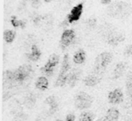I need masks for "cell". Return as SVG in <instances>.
I'll use <instances>...</instances> for the list:
<instances>
[{
    "mask_svg": "<svg viewBox=\"0 0 132 121\" xmlns=\"http://www.w3.org/2000/svg\"><path fill=\"white\" fill-rule=\"evenodd\" d=\"M132 7L128 3L120 2L117 1L115 3H112L107 8V13L113 17H124L128 16L131 14Z\"/></svg>",
    "mask_w": 132,
    "mask_h": 121,
    "instance_id": "cell-1",
    "label": "cell"
},
{
    "mask_svg": "<svg viewBox=\"0 0 132 121\" xmlns=\"http://www.w3.org/2000/svg\"><path fill=\"white\" fill-rule=\"evenodd\" d=\"M70 72V58H69L68 53H65L63 55V59H62V64H61V69L58 73V77H57L56 81H55V87H63L67 83Z\"/></svg>",
    "mask_w": 132,
    "mask_h": 121,
    "instance_id": "cell-2",
    "label": "cell"
},
{
    "mask_svg": "<svg viewBox=\"0 0 132 121\" xmlns=\"http://www.w3.org/2000/svg\"><path fill=\"white\" fill-rule=\"evenodd\" d=\"M112 60V54L110 51H103L100 53L95 59L93 65V72L95 73L102 74L105 72L107 66L111 63Z\"/></svg>",
    "mask_w": 132,
    "mask_h": 121,
    "instance_id": "cell-3",
    "label": "cell"
},
{
    "mask_svg": "<svg viewBox=\"0 0 132 121\" xmlns=\"http://www.w3.org/2000/svg\"><path fill=\"white\" fill-rule=\"evenodd\" d=\"M14 72V81L15 84H22L33 74V68L29 64H24L15 69Z\"/></svg>",
    "mask_w": 132,
    "mask_h": 121,
    "instance_id": "cell-4",
    "label": "cell"
},
{
    "mask_svg": "<svg viewBox=\"0 0 132 121\" xmlns=\"http://www.w3.org/2000/svg\"><path fill=\"white\" fill-rule=\"evenodd\" d=\"M93 103V98L84 91H81L76 95L74 99V105L77 109L85 110L92 107Z\"/></svg>",
    "mask_w": 132,
    "mask_h": 121,
    "instance_id": "cell-5",
    "label": "cell"
},
{
    "mask_svg": "<svg viewBox=\"0 0 132 121\" xmlns=\"http://www.w3.org/2000/svg\"><path fill=\"white\" fill-rule=\"evenodd\" d=\"M60 58L57 54L53 53L49 56L46 63L41 68V72L45 75V77H52L54 73L55 67L59 64Z\"/></svg>",
    "mask_w": 132,
    "mask_h": 121,
    "instance_id": "cell-6",
    "label": "cell"
},
{
    "mask_svg": "<svg viewBox=\"0 0 132 121\" xmlns=\"http://www.w3.org/2000/svg\"><path fill=\"white\" fill-rule=\"evenodd\" d=\"M76 39V33L75 31L72 29H64L61 35L59 45L62 50H65L69 47Z\"/></svg>",
    "mask_w": 132,
    "mask_h": 121,
    "instance_id": "cell-7",
    "label": "cell"
},
{
    "mask_svg": "<svg viewBox=\"0 0 132 121\" xmlns=\"http://www.w3.org/2000/svg\"><path fill=\"white\" fill-rule=\"evenodd\" d=\"M82 12H83V2L79 3L76 6H74L71 9L70 13L67 15V17H66L69 24L78 22L80 20V18H81V15H82Z\"/></svg>",
    "mask_w": 132,
    "mask_h": 121,
    "instance_id": "cell-8",
    "label": "cell"
},
{
    "mask_svg": "<svg viewBox=\"0 0 132 121\" xmlns=\"http://www.w3.org/2000/svg\"><path fill=\"white\" fill-rule=\"evenodd\" d=\"M123 99H124V95L120 89H115V90L110 91L108 94V100L112 105L119 104L122 102Z\"/></svg>",
    "mask_w": 132,
    "mask_h": 121,
    "instance_id": "cell-9",
    "label": "cell"
},
{
    "mask_svg": "<svg viewBox=\"0 0 132 121\" xmlns=\"http://www.w3.org/2000/svg\"><path fill=\"white\" fill-rule=\"evenodd\" d=\"M101 79H102V74L93 72V73L90 74V75L86 76V77L84 78L83 83H84V85L87 87H94L101 82Z\"/></svg>",
    "mask_w": 132,
    "mask_h": 121,
    "instance_id": "cell-10",
    "label": "cell"
},
{
    "mask_svg": "<svg viewBox=\"0 0 132 121\" xmlns=\"http://www.w3.org/2000/svg\"><path fill=\"white\" fill-rule=\"evenodd\" d=\"M125 40V35L113 31L107 36V42L111 46H117Z\"/></svg>",
    "mask_w": 132,
    "mask_h": 121,
    "instance_id": "cell-11",
    "label": "cell"
},
{
    "mask_svg": "<svg viewBox=\"0 0 132 121\" xmlns=\"http://www.w3.org/2000/svg\"><path fill=\"white\" fill-rule=\"evenodd\" d=\"M81 73H82V71L80 70V69L74 68L72 70H71L68 77V81H67V84L70 87H72V88L75 87V85L77 84L80 78H81Z\"/></svg>",
    "mask_w": 132,
    "mask_h": 121,
    "instance_id": "cell-12",
    "label": "cell"
},
{
    "mask_svg": "<svg viewBox=\"0 0 132 121\" xmlns=\"http://www.w3.org/2000/svg\"><path fill=\"white\" fill-rule=\"evenodd\" d=\"M41 55H42V53H41L38 45L36 44H33L31 46V53H26V56L27 60H31V62H37L41 58Z\"/></svg>",
    "mask_w": 132,
    "mask_h": 121,
    "instance_id": "cell-13",
    "label": "cell"
},
{
    "mask_svg": "<svg viewBox=\"0 0 132 121\" xmlns=\"http://www.w3.org/2000/svg\"><path fill=\"white\" fill-rule=\"evenodd\" d=\"M127 64L126 63H123V62H119L116 64V67L114 69L113 72H112L111 79L112 80H118L121 77V76L124 74L125 71H126Z\"/></svg>",
    "mask_w": 132,
    "mask_h": 121,
    "instance_id": "cell-14",
    "label": "cell"
},
{
    "mask_svg": "<svg viewBox=\"0 0 132 121\" xmlns=\"http://www.w3.org/2000/svg\"><path fill=\"white\" fill-rule=\"evenodd\" d=\"M72 60L75 64L81 65L82 63H84V62L86 60V53L83 49L80 48L76 51V53H74L73 57H72Z\"/></svg>",
    "mask_w": 132,
    "mask_h": 121,
    "instance_id": "cell-15",
    "label": "cell"
},
{
    "mask_svg": "<svg viewBox=\"0 0 132 121\" xmlns=\"http://www.w3.org/2000/svg\"><path fill=\"white\" fill-rule=\"evenodd\" d=\"M35 86L37 90H41V91H44L48 89L49 87V81H48V79L45 77V76H40L36 79L35 83Z\"/></svg>",
    "mask_w": 132,
    "mask_h": 121,
    "instance_id": "cell-16",
    "label": "cell"
},
{
    "mask_svg": "<svg viewBox=\"0 0 132 121\" xmlns=\"http://www.w3.org/2000/svg\"><path fill=\"white\" fill-rule=\"evenodd\" d=\"M44 103L49 106V110H50V114H51V115L54 114L55 112L58 110V108H59L58 102L56 101V99H55V98L53 97V96H49L48 98H46L45 100H44Z\"/></svg>",
    "mask_w": 132,
    "mask_h": 121,
    "instance_id": "cell-17",
    "label": "cell"
},
{
    "mask_svg": "<svg viewBox=\"0 0 132 121\" xmlns=\"http://www.w3.org/2000/svg\"><path fill=\"white\" fill-rule=\"evenodd\" d=\"M119 117V111L116 108H110L105 115V121H117Z\"/></svg>",
    "mask_w": 132,
    "mask_h": 121,
    "instance_id": "cell-18",
    "label": "cell"
},
{
    "mask_svg": "<svg viewBox=\"0 0 132 121\" xmlns=\"http://www.w3.org/2000/svg\"><path fill=\"white\" fill-rule=\"evenodd\" d=\"M16 37V32L14 30H5L3 33V38L7 44H12Z\"/></svg>",
    "mask_w": 132,
    "mask_h": 121,
    "instance_id": "cell-19",
    "label": "cell"
},
{
    "mask_svg": "<svg viewBox=\"0 0 132 121\" xmlns=\"http://www.w3.org/2000/svg\"><path fill=\"white\" fill-rule=\"evenodd\" d=\"M126 91L128 98L132 99V71H130L127 75L126 79Z\"/></svg>",
    "mask_w": 132,
    "mask_h": 121,
    "instance_id": "cell-20",
    "label": "cell"
},
{
    "mask_svg": "<svg viewBox=\"0 0 132 121\" xmlns=\"http://www.w3.org/2000/svg\"><path fill=\"white\" fill-rule=\"evenodd\" d=\"M10 23L12 24V25L15 28L20 27L22 29H24L26 26V22L24 20H19L17 19V17L15 15H12L11 18H10Z\"/></svg>",
    "mask_w": 132,
    "mask_h": 121,
    "instance_id": "cell-21",
    "label": "cell"
},
{
    "mask_svg": "<svg viewBox=\"0 0 132 121\" xmlns=\"http://www.w3.org/2000/svg\"><path fill=\"white\" fill-rule=\"evenodd\" d=\"M95 116L90 111H82L80 114L78 121H94Z\"/></svg>",
    "mask_w": 132,
    "mask_h": 121,
    "instance_id": "cell-22",
    "label": "cell"
},
{
    "mask_svg": "<svg viewBox=\"0 0 132 121\" xmlns=\"http://www.w3.org/2000/svg\"><path fill=\"white\" fill-rule=\"evenodd\" d=\"M30 2V6L34 8V9H38L39 7L41 6V0H29Z\"/></svg>",
    "mask_w": 132,
    "mask_h": 121,
    "instance_id": "cell-23",
    "label": "cell"
},
{
    "mask_svg": "<svg viewBox=\"0 0 132 121\" xmlns=\"http://www.w3.org/2000/svg\"><path fill=\"white\" fill-rule=\"evenodd\" d=\"M96 23H97V20H96V18H94V17H90V18H89L88 20H87V26H88L89 28H93L94 26L96 25Z\"/></svg>",
    "mask_w": 132,
    "mask_h": 121,
    "instance_id": "cell-24",
    "label": "cell"
},
{
    "mask_svg": "<svg viewBox=\"0 0 132 121\" xmlns=\"http://www.w3.org/2000/svg\"><path fill=\"white\" fill-rule=\"evenodd\" d=\"M125 56H131L132 55V44H128L124 49Z\"/></svg>",
    "mask_w": 132,
    "mask_h": 121,
    "instance_id": "cell-25",
    "label": "cell"
},
{
    "mask_svg": "<svg viewBox=\"0 0 132 121\" xmlns=\"http://www.w3.org/2000/svg\"><path fill=\"white\" fill-rule=\"evenodd\" d=\"M65 121H75V115L72 113H69L65 117Z\"/></svg>",
    "mask_w": 132,
    "mask_h": 121,
    "instance_id": "cell-26",
    "label": "cell"
},
{
    "mask_svg": "<svg viewBox=\"0 0 132 121\" xmlns=\"http://www.w3.org/2000/svg\"><path fill=\"white\" fill-rule=\"evenodd\" d=\"M111 1L112 0H101V3L102 5H110L111 4Z\"/></svg>",
    "mask_w": 132,
    "mask_h": 121,
    "instance_id": "cell-27",
    "label": "cell"
},
{
    "mask_svg": "<svg viewBox=\"0 0 132 121\" xmlns=\"http://www.w3.org/2000/svg\"><path fill=\"white\" fill-rule=\"evenodd\" d=\"M44 1L45 3H50V2H52V1H53V0H44Z\"/></svg>",
    "mask_w": 132,
    "mask_h": 121,
    "instance_id": "cell-28",
    "label": "cell"
},
{
    "mask_svg": "<svg viewBox=\"0 0 132 121\" xmlns=\"http://www.w3.org/2000/svg\"><path fill=\"white\" fill-rule=\"evenodd\" d=\"M21 1H22V2H27L28 0H21Z\"/></svg>",
    "mask_w": 132,
    "mask_h": 121,
    "instance_id": "cell-29",
    "label": "cell"
},
{
    "mask_svg": "<svg viewBox=\"0 0 132 121\" xmlns=\"http://www.w3.org/2000/svg\"><path fill=\"white\" fill-rule=\"evenodd\" d=\"M55 121H62V120H61V119H56Z\"/></svg>",
    "mask_w": 132,
    "mask_h": 121,
    "instance_id": "cell-30",
    "label": "cell"
}]
</instances>
